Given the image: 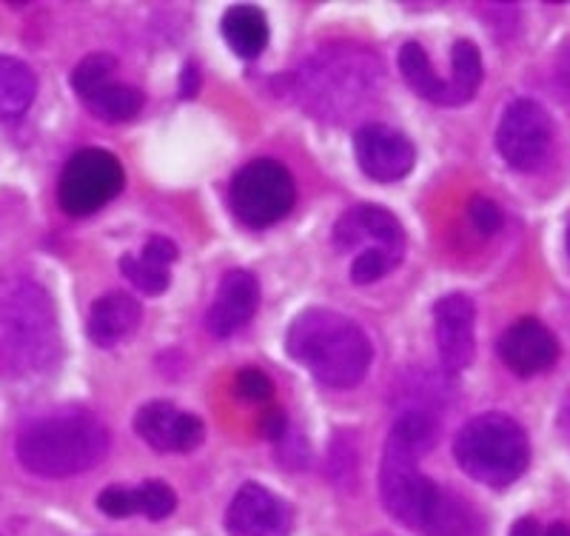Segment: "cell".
<instances>
[{
    "label": "cell",
    "instance_id": "obj_14",
    "mask_svg": "<svg viewBox=\"0 0 570 536\" xmlns=\"http://www.w3.org/2000/svg\"><path fill=\"white\" fill-rule=\"evenodd\" d=\"M499 357L513 374L537 377L557 362L559 343L548 325H542L533 316H525L499 337Z\"/></svg>",
    "mask_w": 570,
    "mask_h": 536
},
{
    "label": "cell",
    "instance_id": "obj_9",
    "mask_svg": "<svg viewBox=\"0 0 570 536\" xmlns=\"http://www.w3.org/2000/svg\"><path fill=\"white\" fill-rule=\"evenodd\" d=\"M553 140L551 115L537 100L519 97L505 109L497 129V149L517 172H533L548 157Z\"/></svg>",
    "mask_w": 570,
    "mask_h": 536
},
{
    "label": "cell",
    "instance_id": "obj_35",
    "mask_svg": "<svg viewBox=\"0 0 570 536\" xmlns=\"http://www.w3.org/2000/svg\"><path fill=\"white\" fill-rule=\"evenodd\" d=\"M197 91V69L195 66H186L183 71V97H195Z\"/></svg>",
    "mask_w": 570,
    "mask_h": 536
},
{
    "label": "cell",
    "instance_id": "obj_13",
    "mask_svg": "<svg viewBox=\"0 0 570 536\" xmlns=\"http://www.w3.org/2000/svg\"><path fill=\"white\" fill-rule=\"evenodd\" d=\"M473 320L476 309L468 294H448L434 305V329L436 349H440L442 369L451 374H460L473 362Z\"/></svg>",
    "mask_w": 570,
    "mask_h": 536
},
{
    "label": "cell",
    "instance_id": "obj_3",
    "mask_svg": "<svg viewBox=\"0 0 570 536\" xmlns=\"http://www.w3.org/2000/svg\"><path fill=\"white\" fill-rule=\"evenodd\" d=\"M60 349L58 316L43 289L32 280L0 283V360L9 371L35 374L55 362Z\"/></svg>",
    "mask_w": 570,
    "mask_h": 536
},
{
    "label": "cell",
    "instance_id": "obj_7",
    "mask_svg": "<svg viewBox=\"0 0 570 536\" xmlns=\"http://www.w3.org/2000/svg\"><path fill=\"white\" fill-rule=\"evenodd\" d=\"M297 201L292 172L277 160H252L234 175L232 208L237 221L252 228L274 226Z\"/></svg>",
    "mask_w": 570,
    "mask_h": 536
},
{
    "label": "cell",
    "instance_id": "obj_8",
    "mask_svg": "<svg viewBox=\"0 0 570 536\" xmlns=\"http://www.w3.org/2000/svg\"><path fill=\"white\" fill-rule=\"evenodd\" d=\"M124 166L106 149H80L66 163L58 183V201L69 217H89L124 188Z\"/></svg>",
    "mask_w": 570,
    "mask_h": 536
},
{
    "label": "cell",
    "instance_id": "obj_15",
    "mask_svg": "<svg viewBox=\"0 0 570 536\" xmlns=\"http://www.w3.org/2000/svg\"><path fill=\"white\" fill-rule=\"evenodd\" d=\"M334 240L340 248H383L402 257L405 234L400 221L383 206H356L345 212L334 226Z\"/></svg>",
    "mask_w": 570,
    "mask_h": 536
},
{
    "label": "cell",
    "instance_id": "obj_25",
    "mask_svg": "<svg viewBox=\"0 0 570 536\" xmlns=\"http://www.w3.org/2000/svg\"><path fill=\"white\" fill-rule=\"evenodd\" d=\"M115 71H117V60L111 58V55L106 52L89 55V58L80 60V64L75 66V71H71V86H75V91H78L83 100H89L95 91H100L104 86L111 84Z\"/></svg>",
    "mask_w": 570,
    "mask_h": 536
},
{
    "label": "cell",
    "instance_id": "obj_18",
    "mask_svg": "<svg viewBox=\"0 0 570 536\" xmlns=\"http://www.w3.org/2000/svg\"><path fill=\"white\" fill-rule=\"evenodd\" d=\"M425 536H485V523L471 503L454 491H440L422 528Z\"/></svg>",
    "mask_w": 570,
    "mask_h": 536
},
{
    "label": "cell",
    "instance_id": "obj_5",
    "mask_svg": "<svg viewBox=\"0 0 570 536\" xmlns=\"http://www.w3.org/2000/svg\"><path fill=\"white\" fill-rule=\"evenodd\" d=\"M380 71H383L380 60L360 49H351V52L328 49V52L317 55L299 75L305 109L317 111L328 120L356 109L374 95Z\"/></svg>",
    "mask_w": 570,
    "mask_h": 536
},
{
    "label": "cell",
    "instance_id": "obj_10",
    "mask_svg": "<svg viewBox=\"0 0 570 536\" xmlns=\"http://www.w3.org/2000/svg\"><path fill=\"white\" fill-rule=\"evenodd\" d=\"M354 155L360 168L376 183H394L414 168V143L402 131L383 124H365L354 135Z\"/></svg>",
    "mask_w": 570,
    "mask_h": 536
},
{
    "label": "cell",
    "instance_id": "obj_34",
    "mask_svg": "<svg viewBox=\"0 0 570 536\" xmlns=\"http://www.w3.org/2000/svg\"><path fill=\"white\" fill-rule=\"evenodd\" d=\"M511 536H542V528H539L537 519L525 517V519H519V523L513 525Z\"/></svg>",
    "mask_w": 570,
    "mask_h": 536
},
{
    "label": "cell",
    "instance_id": "obj_31",
    "mask_svg": "<svg viewBox=\"0 0 570 536\" xmlns=\"http://www.w3.org/2000/svg\"><path fill=\"white\" fill-rule=\"evenodd\" d=\"M98 508L115 519L131 517V514H135V491H129V488H117V485L115 488H106L98 497Z\"/></svg>",
    "mask_w": 570,
    "mask_h": 536
},
{
    "label": "cell",
    "instance_id": "obj_4",
    "mask_svg": "<svg viewBox=\"0 0 570 536\" xmlns=\"http://www.w3.org/2000/svg\"><path fill=\"white\" fill-rule=\"evenodd\" d=\"M454 457L462 471L476 483L488 488H508L525 474L531 462V442L525 428L508 413H480L456 433Z\"/></svg>",
    "mask_w": 570,
    "mask_h": 536
},
{
    "label": "cell",
    "instance_id": "obj_36",
    "mask_svg": "<svg viewBox=\"0 0 570 536\" xmlns=\"http://www.w3.org/2000/svg\"><path fill=\"white\" fill-rule=\"evenodd\" d=\"M542 536H570V525L568 523H553L551 528H544Z\"/></svg>",
    "mask_w": 570,
    "mask_h": 536
},
{
    "label": "cell",
    "instance_id": "obj_19",
    "mask_svg": "<svg viewBox=\"0 0 570 536\" xmlns=\"http://www.w3.org/2000/svg\"><path fill=\"white\" fill-rule=\"evenodd\" d=\"M400 71L405 84L416 91L420 97L440 106H456L454 89L451 80H442L431 66V58L420 43H405L400 49Z\"/></svg>",
    "mask_w": 570,
    "mask_h": 536
},
{
    "label": "cell",
    "instance_id": "obj_17",
    "mask_svg": "<svg viewBox=\"0 0 570 536\" xmlns=\"http://www.w3.org/2000/svg\"><path fill=\"white\" fill-rule=\"evenodd\" d=\"M142 309L126 291H109L89 311V337L104 349H111L140 323Z\"/></svg>",
    "mask_w": 570,
    "mask_h": 536
},
{
    "label": "cell",
    "instance_id": "obj_22",
    "mask_svg": "<svg viewBox=\"0 0 570 536\" xmlns=\"http://www.w3.org/2000/svg\"><path fill=\"white\" fill-rule=\"evenodd\" d=\"M95 115L106 124H124V120H131V117L140 115L142 109V91L135 89V86H124V84H109L104 86L100 91L86 100Z\"/></svg>",
    "mask_w": 570,
    "mask_h": 536
},
{
    "label": "cell",
    "instance_id": "obj_28",
    "mask_svg": "<svg viewBox=\"0 0 570 536\" xmlns=\"http://www.w3.org/2000/svg\"><path fill=\"white\" fill-rule=\"evenodd\" d=\"M400 260L402 257H396V254L391 252H383V248H363V254L351 263V280L360 285L374 283V280L385 277V274L400 263Z\"/></svg>",
    "mask_w": 570,
    "mask_h": 536
},
{
    "label": "cell",
    "instance_id": "obj_26",
    "mask_svg": "<svg viewBox=\"0 0 570 536\" xmlns=\"http://www.w3.org/2000/svg\"><path fill=\"white\" fill-rule=\"evenodd\" d=\"M120 272L142 294H163L169 289V269H160V265L142 260L140 254H124L120 257Z\"/></svg>",
    "mask_w": 570,
    "mask_h": 536
},
{
    "label": "cell",
    "instance_id": "obj_32",
    "mask_svg": "<svg viewBox=\"0 0 570 536\" xmlns=\"http://www.w3.org/2000/svg\"><path fill=\"white\" fill-rule=\"evenodd\" d=\"M140 257L149 260V263H155V265H160V269H169V265L177 260V246L166 237H151L149 243L142 246Z\"/></svg>",
    "mask_w": 570,
    "mask_h": 536
},
{
    "label": "cell",
    "instance_id": "obj_1",
    "mask_svg": "<svg viewBox=\"0 0 570 536\" xmlns=\"http://www.w3.org/2000/svg\"><path fill=\"white\" fill-rule=\"evenodd\" d=\"M285 349L314 380L328 388H354L371 369L368 337L354 320L328 309H308L285 337Z\"/></svg>",
    "mask_w": 570,
    "mask_h": 536
},
{
    "label": "cell",
    "instance_id": "obj_23",
    "mask_svg": "<svg viewBox=\"0 0 570 536\" xmlns=\"http://www.w3.org/2000/svg\"><path fill=\"white\" fill-rule=\"evenodd\" d=\"M451 66H454L451 89H454L456 106L468 104L482 84V55L480 49H476V43L460 40V43L454 46V55H451Z\"/></svg>",
    "mask_w": 570,
    "mask_h": 536
},
{
    "label": "cell",
    "instance_id": "obj_33",
    "mask_svg": "<svg viewBox=\"0 0 570 536\" xmlns=\"http://www.w3.org/2000/svg\"><path fill=\"white\" fill-rule=\"evenodd\" d=\"M263 433H266L268 440H279V437H285V413L283 411H268L266 417H263Z\"/></svg>",
    "mask_w": 570,
    "mask_h": 536
},
{
    "label": "cell",
    "instance_id": "obj_16",
    "mask_svg": "<svg viewBox=\"0 0 570 536\" xmlns=\"http://www.w3.org/2000/svg\"><path fill=\"white\" fill-rule=\"evenodd\" d=\"M259 285L254 274L228 272L223 277L220 291L214 298L212 309L206 314V325L214 337H228L248 323L257 311Z\"/></svg>",
    "mask_w": 570,
    "mask_h": 536
},
{
    "label": "cell",
    "instance_id": "obj_20",
    "mask_svg": "<svg viewBox=\"0 0 570 536\" xmlns=\"http://www.w3.org/2000/svg\"><path fill=\"white\" fill-rule=\"evenodd\" d=\"M223 38L240 58H257L268 43V20L257 7H232L223 14Z\"/></svg>",
    "mask_w": 570,
    "mask_h": 536
},
{
    "label": "cell",
    "instance_id": "obj_37",
    "mask_svg": "<svg viewBox=\"0 0 570 536\" xmlns=\"http://www.w3.org/2000/svg\"><path fill=\"white\" fill-rule=\"evenodd\" d=\"M564 246H568V254H570V226H568V234H564Z\"/></svg>",
    "mask_w": 570,
    "mask_h": 536
},
{
    "label": "cell",
    "instance_id": "obj_30",
    "mask_svg": "<svg viewBox=\"0 0 570 536\" xmlns=\"http://www.w3.org/2000/svg\"><path fill=\"white\" fill-rule=\"evenodd\" d=\"M237 394L243 400H252V402H266L274 397V382L268 380L263 371L257 369H243L237 374Z\"/></svg>",
    "mask_w": 570,
    "mask_h": 536
},
{
    "label": "cell",
    "instance_id": "obj_24",
    "mask_svg": "<svg viewBox=\"0 0 570 536\" xmlns=\"http://www.w3.org/2000/svg\"><path fill=\"white\" fill-rule=\"evenodd\" d=\"M436 433H440L436 420L425 411H405L400 420L394 422V428H391V437H396L400 442L411 446L416 454L431 451V448L436 446Z\"/></svg>",
    "mask_w": 570,
    "mask_h": 536
},
{
    "label": "cell",
    "instance_id": "obj_11",
    "mask_svg": "<svg viewBox=\"0 0 570 536\" xmlns=\"http://www.w3.org/2000/svg\"><path fill=\"white\" fill-rule=\"evenodd\" d=\"M226 528L228 536H288L292 508L263 485L248 483L228 505Z\"/></svg>",
    "mask_w": 570,
    "mask_h": 536
},
{
    "label": "cell",
    "instance_id": "obj_21",
    "mask_svg": "<svg viewBox=\"0 0 570 536\" xmlns=\"http://www.w3.org/2000/svg\"><path fill=\"white\" fill-rule=\"evenodd\" d=\"M38 95L35 71L23 60L0 55V120H18Z\"/></svg>",
    "mask_w": 570,
    "mask_h": 536
},
{
    "label": "cell",
    "instance_id": "obj_2",
    "mask_svg": "<svg viewBox=\"0 0 570 536\" xmlns=\"http://www.w3.org/2000/svg\"><path fill=\"white\" fill-rule=\"evenodd\" d=\"M109 451V431L86 411L40 417L18 437L20 466L38 477H75L95 468Z\"/></svg>",
    "mask_w": 570,
    "mask_h": 536
},
{
    "label": "cell",
    "instance_id": "obj_27",
    "mask_svg": "<svg viewBox=\"0 0 570 536\" xmlns=\"http://www.w3.org/2000/svg\"><path fill=\"white\" fill-rule=\"evenodd\" d=\"M131 491H135V514H142V517L166 519L177 508L175 491L163 479H149Z\"/></svg>",
    "mask_w": 570,
    "mask_h": 536
},
{
    "label": "cell",
    "instance_id": "obj_12",
    "mask_svg": "<svg viewBox=\"0 0 570 536\" xmlns=\"http://www.w3.org/2000/svg\"><path fill=\"white\" fill-rule=\"evenodd\" d=\"M135 431L140 433L142 442L166 454H186L195 451L206 437L200 417L180 411L171 402L155 400L142 406L135 417Z\"/></svg>",
    "mask_w": 570,
    "mask_h": 536
},
{
    "label": "cell",
    "instance_id": "obj_6",
    "mask_svg": "<svg viewBox=\"0 0 570 536\" xmlns=\"http://www.w3.org/2000/svg\"><path fill=\"white\" fill-rule=\"evenodd\" d=\"M420 454L389 433L383 466H380V497L396 523L422 530L434 508L440 488L416 468Z\"/></svg>",
    "mask_w": 570,
    "mask_h": 536
},
{
    "label": "cell",
    "instance_id": "obj_29",
    "mask_svg": "<svg viewBox=\"0 0 570 536\" xmlns=\"http://www.w3.org/2000/svg\"><path fill=\"white\" fill-rule=\"evenodd\" d=\"M468 217H471L473 228L480 234H485V237L497 234L499 228H502V223H505L502 208L493 201H488V197H473V201L468 203Z\"/></svg>",
    "mask_w": 570,
    "mask_h": 536
}]
</instances>
